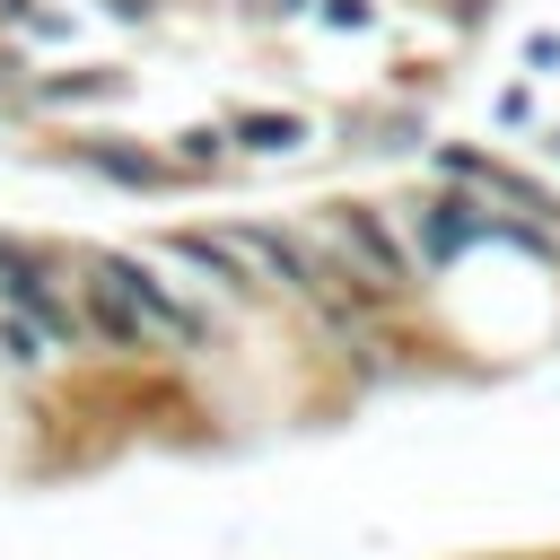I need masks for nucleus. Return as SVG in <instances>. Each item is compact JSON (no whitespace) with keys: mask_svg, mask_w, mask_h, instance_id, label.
<instances>
[{"mask_svg":"<svg viewBox=\"0 0 560 560\" xmlns=\"http://www.w3.org/2000/svg\"><path fill=\"white\" fill-rule=\"evenodd\" d=\"M0 306L26 315L61 359H88V350H96V332H88V315H79L70 254H52V245H35V236H9V228H0Z\"/></svg>","mask_w":560,"mask_h":560,"instance_id":"obj_1","label":"nucleus"},{"mask_svg":"<svg viewBox=\"0 0 560 560\" xmlns=\"http://www.w3.org/2000/svg\"><path fill=\"white\" fill-rule=\"evenodd\" d=\"M542 149H551V166H560V122H551V131H542Z\"/></svg>","mask_w":560,"mask_h":560,"instance_id":"obj_11","label":"nucleus"},{"mask_svg":"<svg viewBox=\"0 0 560 560\" xmlns=\"http://www.w3.org/2000/svg\"><path fill=\"white\" fill-rule=\"evenodd\" d=\"M52 359H61V350H52L26 315H9V306H0V376H52Z\"/></svg>","mask_w":560,"mask_h":560,"instance_id":"obj_7","label":"nucleus"},{"mask_svg":"<svg viewBox=\"0 0 560 560\" xmlns=\"http://www.w3.org/2000/svg\"><path fill=\"white\" fill-rule=\"evenodd\" d=\"M228 131H236V149H245V158H298V149L315 140V122H306V114H271V105L228 114Z\"/></svg>","mask_w":560,"mask_h":560,"instance_id":"obj_5","label":"nucleus"},{"mask_svg":"<svg viewBox=\"0 0 560 560\" xmlns=\"http://www.w3.org/2000/svg\"><path fill=\"white\" fill-rule=\"evenodd\" d=\"M394 219H402V236H411V254H420L429 280H446L464 254H481V245L499 236V210H490L481 192H455V184H429V192L394 201Z\"/></svg>","mask_w":560,"mask_h":560,"instance_id":"obj_3","label":"nucleus"},{"mask_svg":"<svg viewBox=\"0 0 560 560\" xmlns=\"http://www.w3.org/2000/svg\"><path fill=\"white\" fill-rule=\"evenodd\" d=\"M35 18H44V0H0V26H18V35H35Z\"/></svg>","mask_w":560,"mask_h":560,"instance_id":"obj_9","label":"nucleus"},{"mask_svg":"<svg viewBox=\"0 0 560 560\" xmlns=\"http://www.w3.org/2000/svg\"><path fill=\"white\" fill-rule=\"evenodd\" d=\"M52 158H61V166H79V175H96V184H122V192H166V184H184L166 149L122 140V131H70Z\"/></svg>","mask_w":560,"mask_h":560,"instance_id":"obj_4","label":"nucleus"},{"mask_svg":"<svg viewBox=\"0 0 560 560\" xmlns=\"http://www.w3.org/2000/svg\"><path fill=\"white\" fill-rule=\"evenodd\" d=\"M70 271H79V315H88V332H96V350H114V359H175L166 350V332L149 324V306L131 298V271H122V254L114 245H79L70 254Z\"/></svg>","mask_w":560,"mask_h":560,"instance_id":"obj_2","label":"nucleus"},{"mask_svg":"<svg viewBox=\"0 0 560 560\" xmlns=\"http://www.w3.org/2000/svg\"><path fill=\"white\" fill-rule=\"evenodd\" d=\"M166 158H175V175H228V166H236V131H228V114H219V122H184V131L166 140Z\"/></svg>","mask_w":560,"mask_h":560,"instance_id":"obj_6","label":"nucleus"},{"mask_svg":"<svg viewBox=\"0 0 560 560\" xmlns=\"http://www.w3.org/2000/svg\"><path fill=\"white\" fill-rule=\"evenodd\" d=\"M271 9H280V18H306V9H315V0H271Z\"/></svg>","mask_w":560,"mask_h":560,"instance_id":"obj_10","label":"nucleus"},{"mask_svg":"<svg viewBox=\"0 0 560 560\" xmlns=\"http://www.w3.org/2000/svg\"><path fill=\"white\" fill-rule=\"evenodd\" d=\"M315 18H324V26H350V35H359V26H376V9H368V0H315Z\"/></svg>","mask_w":560,"mask_h":560,"instance_id":"obj_8","label":"nucleus"}]
</instances>
